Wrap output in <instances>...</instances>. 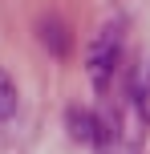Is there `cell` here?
I'll return each instance as SVG.
<instances>
[{"label": "cell", "mask_w": 150, "mask_h": 154, "mask_svg": "<svg viewBox=\"0 0 150 154\" xmlns=\"http://www.w3.org/2000/svg\"><path fill=\"white\" fill-rule=\"evenodd\" d=\"M12 109H16V89H12V81L0 73V118H8Z\"/></svg>", "instance_id": "1"}]
</instances>
